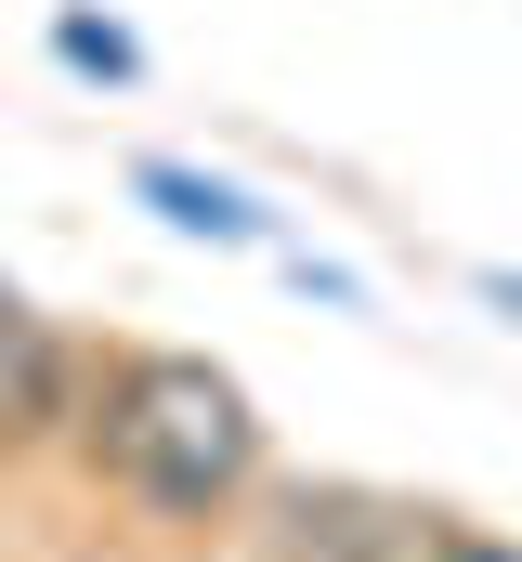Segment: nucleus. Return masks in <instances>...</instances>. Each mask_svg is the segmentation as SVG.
Wrapping results in <instances>:
<instances>
[{
    "label": "nucleus",
    "mask_w": 522,
    "mask_h": 562,
    "mask_svg": "<svg viewBox=\"0 0 522 562\" xmlns=\"http://www.w3.org/2000/svg\"><path fill=\"white\" fill-rule=\"evenodd\" d=\"M484 301H497V314H510V327H522V276H484Z\"/></svg>",
    "instance_id": "nucleus-7"
},
{
    "label": "nucleus",
    "mask_w": 522,
    "mask_h": 562,
    "mask_svg": "<svg viewBox=\"0 0 522 562\" xmlns=\"http://www.w3.org/2000/svg\"><path fill=\"white\" fill-rule=\"evenodd\" d=\"M79 419V353L53 340V314L0 276V445H39V431Z\"/></svg>",
    "instance_id": "nucleus-3"
},
{
    "label": "nucleus",
    "mask_w": 522,
    "mask_h": 562,
    "mask_svg": "<svg viewBox=\"0 0 522 562\" xmlns=\"http://www.w3.org/2000/svg\"><path fill=\"white\" fill-rule=\"evenodd\" d=\"M431 562H522V550H510V537H457V524H444V550H431Z\"/></svg>",
    "instance_id": "nucleus-6"
},
{
    "label": "nucleus",
    "mask_w": 522,
    "mask_h": 562,
    "mask_svg": "<svg viewBox=\"0 0 522 562\" xmlns=\"http://www.w3.org/2000/svg\"><path fill=\"white\" fill-rule=\"evenodd\" d=\"M53 53H66L79 79H105V92H130V79H144V53H130L105 13H53Z\"/></svg>",
    "instance_id": "nucleus-5"
},
{
    "label": "nucleus",
    "mask_w": 522,
    "mask_h": 562,
    "mask_svg": "<svg viewBox=\"0 0 522 562\" xmlns=\"http://www.w3.org/2000/svg\"><path fill=\"white\" fill-rule=\"evenodd\" d=\"M92 458L118 471L144 510L209 524V510H236V497H249L261 419H249V393H236L209 353H118V367H105V393H92Z\"/></svg>",
    "instance_id": "nucleus-1"
},
{
    "label": "nucleus",
    "mask_w": 522,
    "mask_h": 562,
    "mask_svg": "<svg viewBox=\"0 0 522 562\" xmlns=\"http://www.w3.org/2000/svg\"><path fill=\"white\" fill-rule=\"evenodd\" d=\"M130 196H144L157 223L209 236V249H261V196H236V183H209V170H183V157H130Z\"/></svg>",
    "instance_id": "nucleus-4"
},
{
    "label": "nucleus",
    "mask_w": 522,
    "mask_h": 562,
    "mask_svg": "<svg viewBox=\"0 0 522 562\" xmlns=\"http://www.w3.org/2000/svg\"><path fill=\"white\" fill-rule=\"evenodd\" d=\"M274 550L287 562H431L444 524L405 510V497H366V484H287L274 497Z\"/></svg>",
    "instance_id": "nucleus-2"
}]
</instances>
